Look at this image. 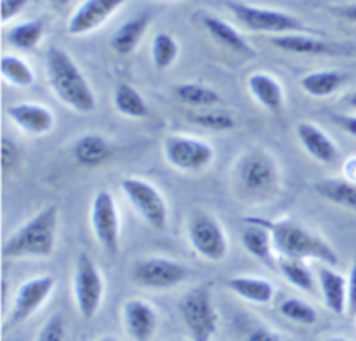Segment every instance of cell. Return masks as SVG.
Masks as SVG:
<instances>
[{"label": "cell", "instance_id": "6da1fadb", "mask_svg": "<svg viewBox=\"0 0 356 341\" xmlns=\"http://www.w3.org/2000/svg\"><path fill=\"white\" fill-rule=\"evenodd\" d=\"M245 225H259L271 233L278 257H298V260H318L336 267L339 263L336 249L318 233L292 219L245 218Z\"/></svg>", "mask_w": 356, "mask_h": 341}, {"label": "cell", "instance_id": "7a4b0ae2", "mask_svg": "<svg viewBox=\"0 0 356 341\" xmlns=\"http://www.w3.org/2000/svg\"><path fill=\"white\" fill-rule=\"evenodd\" d=\"M47 77L56 96L79 113L96 110V96L75 59L61 47H51L45 56Z\"/></svg>", "mask_w": 356, "mask_h": 341}, {"label": "cell", "instance_id": "3957f363", "mask_svg": "<svg viewBox=\"0 0 356 341\" xmlns=\"http://www.w3.org/2000/svg\"><path fill=\"white\" fill-rule=\"evenodd\" d=\"M59 211L58 205L42 207L33 218L24 221L19 228L7 237L2 253L6 257H49L54 253L58 240Z\"/></svg>", "mask_w": 356, "mask_h": 341}, {"label": "cell", "instance_id": "277c9868", "mask_svg": "<svg viewBox=\"0 0 356 341\" xmlns=\"http://www.w3.org/2000/svg\"><path fill=\"white\" fill-rule=\"evenodd\" d=\"M235 180L249 197H268L280 183V167L271 153L261 148L247 150L235 162Z\"/></svg>", "mask_w": 356, "mask_h": 341}, {"label": "cell", "instance_id": "5b68a950", "mask_svg": "<svg viewBox=\"0 0 356 341\" xmlns=\"http://www.w3.org/2000/svg\"><path fill=\"white\" fill-rule=\"evenodd\" d=\"M179 313L193 341H211L218 333V312L212 303V285L207 282L184 292Z\"/></svg>", "mask_w": 356, "mask_h": 341}, {"label": "cell", "instance_id": "8992f818", "mask_svg": "<svg viewBox=\"0 0 356 341\" xmlns=\"http://www.w3.org/2000/svg\"><path fill=\"white\" fill-rule=\"evenodd\" d=\"M122 193L129 200V204L134 207V211L145 219L146 225L153 230L163 232L169 223V207H167L165 198L159 191L155 184L141 177L127 176L120 183Z\"/></svg>", "mask_w": 356, "mask_h": 341}, {"label": "cell", "instance_id": "52a82bcc", "mask_svg": "<svg viewBox=\"0 0 356 341\" xmlns=\"http://www.w3.org/2000/svg\"><path fill=\"white\" fill-rule=\"evenodd\" d=\"M186 232L193 251H197L204 260H225L228 254V237L216 216L202 209H195L188 218Z\"/></svg>", "mask_w": 356, "mask_h": 341}, {"label": "cell", "instance_id": "ba28073f", "mask_svg": "<svg viewBox=\"0 0 356 341\" xmlns=\"http://www.w3.org/2000/svg\"><path fill=\"white\" fill-rule=\"evenodd\" d=\"M104 294V282L96 261L86 253H80L73 273V298L79 315L83 320L94 319Z\"/></svg>", "mask_w": 356, "mask_h": 341}, {"label": "cell", "instance_id": "9c48e42d", "mask_svg": "<svg viewBox=\"0 0 356 341\" xmlns=\"http://www.w3.org/2000/svg\"><path fill=\"white\" fill-rule=\"evenodd\" d=\"M228 9L232 10L233 16L252 31H271V33L285 35L296 33V31L308 30L305 23L294 14L284 13V10L263 9V7L245 6V3L228 2Z\"/></svg>", "mask_w": 356, "mask_h": 341}, {"label": "cell", "instance_id": "30bf717a", "mask_svg": "<svg viewBox=\"0 0 356 341\" xmlns=\"http://www.w3.org/2000/svg\"><path fill=\"white\" fill-rule=\"evenodd\" d=\"M163 155L174 169L184 173H200L211 166L216 153L214 148L202 139L170 134L163 139Z\"/></svg>", "mask_w": 356, "mask_h": 341}, {"label": "cell", "instance_id": "8fae6325", "mask_svg": "<svg viewBox=\"0 0 356 341\" xmlns=\"http://www.w3.org/2000/svg\"><path fill=\"white\" fill-rule=\"evenodd\" d=\"M90 226L97 242L108 254L120 251V214L117 202L108 190H99L90 204Z\"/></svg>", "mask_w": 356, "mask_h": 341}, {"label": "cell", "instance_id": "7c38bea8", "mask_svg": "<svg viewBox=\"0 0 356 341\" xmlns=\"http://www.w3.org/2000/svg\"><path fill=\"white\" fill-rule=\"evenodd\" d=\"M190 277V268L169 257H145L132 270V278L146 289H172Z\"/></svg>", "mask_w": 356, "mask_h": 341}, {"label": "cell", "instance_id": "4fadbf2b", "mask_svg": "<svg viewBox=\"0 0 356 341\" xmlns=\"http://www.w3.org/2000/svg\"><path fill=\"white\" fill-rule=\"evenodd\" d=\"M56 280L51 275H40V277L30 278L17 287L16 296L13 299V306L7 317V327L19 326L24 320L30 319L51 296L54 291Z\"/></svg>", "mask_w": 356, "mask_h": 341}, {"label": "cell", "instance_id": "5bb4252c", "mask_svg": "<svg viewBox=\"0 0 356 341\" xmlns=\"http://www.w3.org/2000/svg\"><path fill=\"white\" fill-rule=\"evenodd\" d=\"M129 0H86L70 17V35H86L106 23Z\"/></svg>", "mask_w": 356, "mask_h": 341}, {"label": "cell", "instance_id": "9a60e30c", "mask_svg": "<svg viewBox=\"0 0 356 341\" xmlns=\"http://www.w3.org/2000/svg\"><path fill=\"white\" fill-rule=\"evenodd\" d=\"M10 120L23 132L31 136L47 134L54 127V115L47 106L38 103H16L7 108Z\"/></svg>", "mask_w": 356, "mask_h": 341}, {"label": "cell", "instance_id": "2e32d148", "mask_svg": "<svg viewBox=\"0 0 356 341\" xmlns=\"http://www.w3.org/2000/svg\"><path fill=\"white\" fill-rule=\"evenodd\" d=\"M124 326L134 341H148L155 334L159 317L145 299H129L124 305Z\"/></svg>", "mask_w": 356, "mask_h": 341}, {"label": "cell", "instance_id": "e0dca14e", "mask_svg": "<svg viewBox=\"0 0 356 341\" xmlns=\"http://www.w3.org/2000/svg\"><path fill=\"white\" fill-rule=\"evenodd\" d=\"M296 134H298V139L302 145V148L313 159L322 164L336 162L339 150H337L332 138L325 131H322V127L312 124V122H299L296 125Z\"/></svg>", "mask_w": 356, "mask_h": 341}, {"label": "cell", "instance_id": "ac0fdd59", "mask_svg": "<svg viewBox=\"0 0 356 341\" xmlns=\"http://www.w3.org/2000/svg\"><path fill=\"white\" fill-rule=\"evenodd\" d=\"M318 284L322 289L323 303L330 312L343 315L348 308V280L334 270V267L323 263L318 268Z\"/></svg>", "mask_w": 356, "mask_h": 341}, {"label": "cell", "instance_id": "d6986e66", "mask_svg": "<svg viewBox=\"0 0 356 341\" xmlns=\"http://www.w3.org/2000/svg\"><path fill=\"white\" fill-rule=\"evenodd\" d=\"M249 93L252 94L254 100L266 108L271 113H280L285 104V94L282 84L275 79L273 75L266 72H257L249 77Z\"/></svg>", "mask_w": 356, "mask_h": 341}, {"label": "cell", "instance_id": "ffe728a7", "mask_svg": "<svg viewBox=\"0 0 356 341\" xmlns=\"http://www.w3.org/2000/svg\"><path fill=\"white\" fill-rule=\"evenodd\" d=\"M242 246L257 261L278 270V254L275 251L271 233L259 225H247L242 232Z\"/></svg>", "mask_w": 356, "mask_h": 341}, {"label": "cell", "instance_id": "44dd1931", "mask_svg": "<svg viewBox=\"0 0 356 341\" xmlns=\"http://www.w3.org/2000/svg\"><path fill=\"white\" fill-rule=\"evenodd\" d=\"M113 146L101 134H86L73 145V157L82 167H99L111 159Z\"/></svg>", "mask_w": 356, "mask_h": 341}, {"label": "cell", "instance_id": "7402d4cb", "mask_svg": "<svg viewBox=\"0 0 356 341\" xmlns=\"http://www.w3.org/2000/svg\"><path fill=\"white\" fill-rule=\"evenodd\" d=\"M149 23H152V14L149 13H143L139 16L132 17V19L125 21L115 31L113 37H111V47H113V51L120 56H127L131 52H134L139 42L145 37Z\"/></svg>", "mask_w": 356, "mask_h": 341}, {"label": "cell", "instance_id": "603a6c76", "mask_svg": "<svg viewBox=\"0 0 356 341\" xmlns=\"http://www.w3.org/2000/svg\"><path fill=\"white\" fill-rule=\"evenodd\" d=\"M202 24H204L205 30L209 31V35H211L219 45H222V47L229 49V51L236 52V54H256V51L250 47L249 42H247L232 24L226 23V21L219 19V17L216 16H204L202 17Z\"/></svg>", "mask_w": 356, "mask_h": 341}, {"label": "cell", "instance_id": "cb8c5ba5", "mask_svg": "<svg viewBox=\"0 0 356 341\" xmlns=\"http://www.w3.org/2000/svg\"><path fill=\"white\" fill-rule=\"evenodd\" d=\"M271 44L277 49L285 52H292V54H308V56H322L330 54L336 51L330 42L322 40V38L308 37V35L299 33H285V35H275L270 38Z\"/></svg>", "mask_w": 356, "mask_h": 341}, {"label": "cell", "instance_id": "d4e9b609", "mask_svg": "<svg viewBox=\"0 0 356 341\" xmlns=\"http://www.w3.org/2000/svg\"><path fill=\"white\" fill-rule=\"evenodd\" d=\"M226 287L245 301L266 305L273 299L275 287L270 280L259 277H249V275H238L226 280Z\"/></svg>", "mask_w": 356, "mask_h": 341}, {"label": "cell", "instance_id": "484cf974", "mask_svg": "<svg viewBox=\"0 0 356 341\" xmlns=\"http://www.w3.org/2000/svg\"><path fill=\"white\" fill-rule=\"evenodd\" d=\"M348 82V73L341 70H318L301 79V87L305 93L313 97H327L341 89Z\"/></svg>", "mask_w": 356, "mask_h": 341}, {"label": "cell", "instance_id": "4316f807", "mask_svg": "<svg viewBox=\"0 0 356 341\" xmlns=\"http://www.w3.org/2000/svg\"><path fill=\"white\" fill-rule=\"evenodd\" d=\"M315 191L332 204L356 211V183L346 177H325L315 183Z\"/></svg>", "mask_w": 356, "mask_h": 341}, {"label": "cell", "instance_id": "83f0119b", "mask_svg": "<svg viewBox=\"0 0 356 341\" xmlns=\"http://www.w3.org/2000/svg\"><path fill=\"white\" fill-rule=\"evenodd\" d=\"M115 110L129 118H146L149 115V106L143 94L131 84H118L113 93Z\"/></svg>", "mask_w": 356, "mask_h": 341}, {"label": "cell", "instance_id": "f1b7e54d", "mask_svg": "<svg viewBox=\"0 0 356 341\" xmlns=\"http://www.w3.org/2000/svg\"><path fill=\"white\" fill-rule=\"evenodd\" d=\"M174 94H176V97L181 103L193 108H212L218 106L219 103L225 101L218 90L197 82L177 84V86L174 87Z\"/></svg>", "mask_w": 356, "mask_h": 341}, {"label": "cell", "instance_id": "f546056e", "mask_svg": "<svg viewBox=\"0 0 356 341\" xmlns=\"http://www.w3.org/2000/svg\"><path fill=\"white\" fill-rule=\"evenodd\" d=\"M278 271L284 275L287 282H291L294 287L301 289L305 292H315L316 282L312 270L306 264V260L298 257H278Z\"/></svg>", "mask_w": 356, "mask_h": 341}, {"label": "cell", "instance_id": "4dcf8cb0", "mask_svg": "<svg viewBox=\"0 0 356 341\" xmlns=\"http://www.w3.org/2000/svg\"><path fill=\"white\" fill-rule=\"evenodd\" d=\"M44 21L30 19L24 23L16 24L7 31V42L21 51H31L38 45V42L44 37Z\"/></svg>", "mask_w": 356, "mask_h": 341}, {"label": "cell", "instance_id": "1f68e13d", "mask_svg": "<svg viewBox=\"0 0 356 341\" xmlns=\"http://www.w3.org/2000/svg\"><path fill=\"white\" fill-rule=\"evenodd\" d=\"M0 70L6 82L14 87H30L35 82V73L26 61L13 54H3L0 59Z\"/></svg>", "mask_w": 356, "mask_h": 341}, {"label": "cell", "instance_id": "d6a6232c", "mask_svg": "<svg viewBox=\"0 0 356 341\" xmlns=\"http://www.w3.org/2000/svg\"><path fill=\"white\" fill-rule=\"evenodd\" d=\"M177 54H179V45L170 33H159L153 38L152 58L159 70H167L169 66H172V63L177 59Z\"/></svg>", "mask_w": 356, "mask_h": 341}, {"label": "cell", "instance_id": "836d02e7", "mask_svg": "<svg viewBox=\"0 0 356 341\" xmlns=\"http://www.w3.org/2000/svg\"><path fill=\"white\" fill-rule=\"evenodd\" d=\"M278 310L285 319L301 324V326H313L318 320L316 310L309 303L298 298H285L278 306Z\"/></svg>", "mask_w": 356, "mask_h": 341}, {"label": "cell", "instance_id": "e575fe53", "mask_svg": "<svg viewBox=\"0 0 356 341\" xmlns=\"http://www.w3.org/2000/svg\"><path fill=\"white\" fill-rule=\"evenodd\" d=\"M188 120L193 122L195 125H200V127L209 129V131H232L235 129L236 122L226 111H218V110H205V111H197V113L188 115Z\"/></svg>", "mask_w": 356, "mask_h": 341}, {"label": "cell", "instance_id": "d590c367", "mask_svg": "<svg viewBox=\"0 0 356 341\" xmlns=\"http://www.w3.org/2000/svg\"><path fill=\"white\" fill-rule=\"evenodd\" d=\"M35 341H65V320L61 315H52L44 324Z\"/></svg>", "mask_w": 356, "mask_h": 341}, {"label": "cell", "instance_id": "8d00e7d4", "mask_svg": "<svg viewBox=\"0 0 356 341\" xmlns=\"http://www.w3.org/2000/svg\"><path fill=\"white\" fill-rule=\"evenodd\" d=\"M19 160V150L14 145V141H10L9 138H2V169L3 173H9L10 169H14Z\"/></svg>", "mask_w": 356, "mask_h": 341}, {"label": "cell", "instance_id": "74e56055", "mask_svg": "<svg viewBox=\"0 0 356 341\" xmlns=\"http://www.w3.org/2000/svg\"><path fill=\"white\" fill-rule=\"evenodd\" d=\"M28 0H0V10H2V23L6 24L13 17H16L21 10L26 7Z\"/></svg>", "mask_w": 356, "mask_h": 341}, {"label": "cell", "instance_id": "f35d334b", "mask_svg": "<svg viewBox=\"0 0 356 341\" xmlns=\"http://www.w3.org/2000/svg\"><path fill=\"white\" fill-rule=\"evenodd\" d=\"M245 341H287V340H285L284 336H280L278 333H275V331L268 329V327L257 326L247 334Z\"/></svg>", "mask_w": 356, "mask_h": 341}, {"label": "cell", "instance_id": "ab89813d", "mask_svg": "<svg viewBox=\"0 0 356 341\" xmlns=\"http://www.w3.org/2000/svg\"><path fill=\"white\" fill-rule=\"evenodd\" d=\"M348 308L356 315V261L351 267L350 278H348Z\"/></svg>", "mask_w": 356, "mask_h": 341}, {"label": "cell", "instance_id": "60d3db41", "mask_svg": "<svg viewBox=\"0 0 356 341\" xmlns=\"http://www.w3.org/2000/svg\"><path fill=\"white\" fill-rule=\"evenodd\" d=\"M334 122L344 132H348V134L356 138V117H351V115H334Z\"/></svg>", "mask_w": 356, "mask_h": 341}, {"label": "cell", "instance_id": "b9f144b4", "mask_svg": "<svg viewBox=\"0 0 356 341\" xmlns=\"http://www.w3.org/2000/svg\"><path fill=\"white\" fill-rule=\"evenodd\" d=\"M334 13L339 14V16L344 17V19L353 21V23H356V3H353V6L337 7V9H334Z\"/></svg>", "mask_w": 356, "mask_h": 341}, {"label": "cell", "instance_id": "7bdbcfd3", "mask_svg": "<svg viewBox=\"0 0 356 341\" xmlns=\"http://www.w3.org/2000/svg\"><path fill=\"white\" fill-rule=\"evenodd\" d=\"M344 174H346V180L355 181L356 183V157L344 164Z\"/></svg>", "mask_w": 356, "mask_h": 341}, {"label": "cell", "instance_id": "ee69618b", "mask_svg": "<svg viewBox=\"0 0 356 341\" xmlns=\"http://www.w3.org/2000/svg\"><path fill=\"white\" fill-rule=\"evenodd\" d=\"M49 3H51L52 7H65L68 6L70 2H73V0H47Z\"/></svg>", "mask_w": 356, "mask_h": 341}, {"label": "cell", "instance_id": "f6af8a7d", "mask_svg": "<svg viewBox=\"0 0 356 341\" xmlns=\"http://www.w3.org/2000/svg\"><path fill=\"white\" fill-rule=\"evenodd\" d=\"M348 103H350L351 108H355V110H356V90L353 94H351L350 97H348Z\"/></svg>", "mask_w": 356, "mask_h": 341}, {"label": "cell", "instance_id": "bcb514c9", "mask_svg": "<svg viewBox=\"0 0 356 341\" xmlns=\"http://www.w3.org/2000/svg\"><path fill=\"white\" fill-rule=\"evenodd\" d=\"M323 341H350V340H344V338H327Z\"/></svg>", "mask_w": 356, "mask_h": 341}, {"label": "cell", "instance_id": "7dc6e473", "mask_svg": "<svg viewBox=\"0 0 356 341\" xmlns=\"http://www.w3.org/2000/svg\"><path fill=\"white\" fill-rule=\"evenodd\" d=\"M97 341H117V340H115V338H111V336H104V338H101V340H97Z\"/></svg>", "mask_w": 356, "mask_h": 341}]
</instances>
